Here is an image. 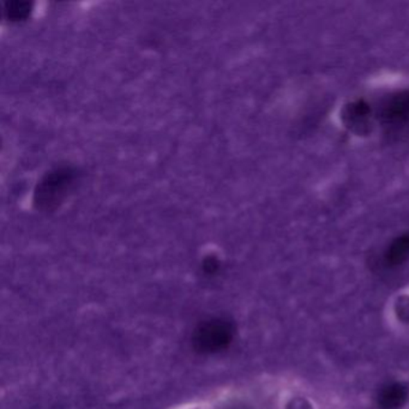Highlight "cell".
Returning a JSON list of instances; mask_svg holds the SVG:
<instances>
[{"mask_svg": "<svg viewBox=\"0 0 409 409\" xmlns=\"http://www.w3.org/2000/svg\"><path fill=\"white\" fill-rule=\"evenodd\" d=\"M77 182V171L71 167H59L46 174L37 184L34 203L37 209H57L67 198Z\"/></svg>", "mask_w": 409, "mask_h": 409, "instance_id": "1", "label": "cell"}, {"mask_svg": "<svg viewBox=\"0 0 409 409\" xmlns=\"http://www.w3.org/2000/svg\"><path fill=\"white\" fill-rule=\"evenodd\" d=\"M231 327L227 322L213 320L200 325L195 335V342L203 351H216L231 341Z\"/></svg>", "mask_w": 409, "mask_h": 409, "instance_id": "2", "label": "cell"}, {"mask_svg": "<svg viewBox=\"0 0 409 409\" xmlns=\"http://www.w3.org/2000/svg\"><path fill=\"white\" fill-rule=\"evenodd\" d=\"M407 392L400 384H392L385 388L379 396V405L383 409L399 408L406 400Z\"/></svg>", "mask_w": 409, "mask_h": 409, "instance_id": "3", "label": "cell"}, {"mask_svg": "<svg viewBox=\"0 0 409 409\" xmlns=\"http://www.w3.org/2000/svg\"><path fill=\"white\" fill-rule=\"evenodd\" d=\"M31 4L28 1H8L4 5V16L14 22L22 21L29 16Z\"/></svg>", "mask_w": 409, "mask_h": 409, "instance_id": "4", "label": "cell"}]
</instances>
